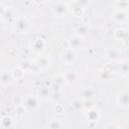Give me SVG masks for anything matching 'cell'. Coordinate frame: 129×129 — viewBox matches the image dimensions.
Masks as SVG:
<instances>
[{"label":"cell","instance_id":"obj_10","mask_svg":"<svg viewBox=\"0 0 129 129\" xmlns=\"http://www.w3.org/2000/svg\"><path fill=\"white\" fill-rule=\"evenodd\" d=\"M114 20L117 23H124L127 20V13L124 10H117L114 13Z\"/></svg>","mask_w":129,"mask_h":129},{"label":"cell","instance_id":"obj_7","mask_svg":"<svg viewBox=\"0 0 129 129\" xmlns=\"http://www.w3.org/2000/svg\"><path fill=\"white\" fill-rule=\"evenodd\" d=\"M13 80V77H12V74L10 72H6V71H3L0 73V84L2 86H7L9 85Z\"/></svg>","mask_w":129,"mask_h":129},{"label":"cell","instance_id":"obj_19","mask_svg":"<svg viewBox=\"0 0 129 129\" xmlns=\"http://www.w3.org/2000/svg\"><path fill=\"white\" fill-rule=\"evenodd\" d=\"M11 74H12V77L13 78H15V79H21L23 77V75H24V72L20 68H18V69L13 70L11 72Z\"/></svg>","mask_w":129,"mask_h":129},{"label":"cell","instance_id":"obj_3","mask_svg":"<svg viewBox=\"0 0 129 129\" xmlns=\"http://www.w3.org/2000/svg\"><path fill=\"white\" fill-rule=\"evenodd\" d=\"M61 59L63 62H66L67 64H73L75 63V61L77 60V53L75 51V49L72 48H66L61 54Z\"/></svg>","mask_w":129,"mask_h":129},{"label":"cell","instance_id":"obj_13","mask_svg":"<svg viewBox=\"0 0 129 129\" xmlns=\"http://www.w3.org/2000/svg\"><path fill=\"white\" fill-rule=\"evenodd\" d=\"M89 33V26L86 24H81L76 28V34L80 37H85Z\"/></svg>","mask_w":129,"mask_h":129},{"label":"cell","instance_id":"obj_12","mask_svg":"<svg viewBox=\"0 0 129 129\" xmlns=\"http://www.w3.org/2000/svg\"><path fill=\"white\" fill-rule=\"evenodd\" d=\"M6 22H12V21H14L16 18H15V16H14V11L11 9V8H8V9H5V11H4V13L2 14V16H1Z\"/></svg>","mask_w":129,"mask_h":129},{"label":"cell","instance_id":"obj_21","mask_svg":"<svg viewBox=\"0 0 129 129\" xmlns=\"http://www.w3.org/2000/svg\"><path fill=\"white\" fill-rule=\"evenodd\" d=\"M30 67H31V61H28V60H24V61H21L19 68L23 71V72H28L30 70Z\"/></svg>","mask_w":129,"mask_h":129},{"label":"cell","instance_id":"obj_1","mask_svg":"<svg viewBox=\"0 0 129 129\" xmlns=\"http://www.w3.org/2000/svg\"><path fill=\"white\" fill-rule=\"evenodd\" d=\"M30 29V22L25 17H19L13 22V30L19 34L27 33Z\"/></svg>","mask_w":129,"mask_h":129},{"label":"cell","instance_id":"obj_26","mask_svg":"<svg viewBox=\"0 0 129 129\" xmlns=\"http://www.w3.org/2000/svg\"><path fill=\"white\" fill-rule=\"evenodd\" d=\"M77 3H78L79 6L84 8V7H86L90 3V0H77Z\"/></svg>","mask_w":129,"mask_h":129},{"label":"cell","instance_id":"obj_24","mask_svg":"<svg viewBox=\"0 0 129 129\" xmlns=\"http://www.w3.org/2000/svg\"><path fill=\"white\" fill-rule=\"evenodd\" d=\"M71 106H72L75 110H80V109H82V108H83L82 102H81L80 100H75V101H73V102H72V104H71Z\"/></svg>","mask_w":129,"mask_h":129},{"label":"cell","instance_id":"obj_14","mask_svg":"<svg viewBox=\"0 0 129 129\" xmlns=\"http://www.w3.org/2000/svg\"><path fill=\"white\" fill-rule=\"evenodd\" d=\"M114 36L116 39L124 41L127 39V30L124 28H117L114 32Z\"/></svg>","mask_w":129,"mask_h":129},{"label":"cell","instance_id":"obj_16","mask_svg":"<svg viewBox=\"0 0 129 129\" xmlns=\"http://www.w3.org/2000/svg\"><path fill=\"white\" fill-rule=\"evenodd\" d=\"M38 96L39 98L45 100V99H48L49 98V90L47 87H42L38 90Z\"/></svg>","mask_w":129,"mask_h":129},{"label":"cell","instance_id":"obj_11","mask_svg":"<svg viewBox=\"0 0 129 129\" xmlns=\"http://www.w3.org/2000/svg\"><path fill=\"white\" fill-rule=\"evenodd\" d=\"M106 56L112 60H118L121 57V51L116 48H110L106 52Z\"/></svg>","mask_w":129,"mask_h":129},{"label":"cell","instance_id":"obj_22","mask_svg":"<svg viewBox=\"0 0 129 129\" xmlns=\"http://www.w3.org/2000/svg\"><path fill=\"white\" fill-rule=\"evenodd\" d=\"M49 128H61L63 125L60 123V121L59 120H52V121H50V123L47 125Z\"/></svg>","mask_w":129,"mask_h":129},{"label":"cell","instance_id":"obj_31","mask_svg":"<svg viewBox=\"0 0 129 129\" xmlns=\"http://www.w3.org/2000/svg\"><path fill=\"white\" fill-rule=\"evenodd\" d=\"M34 2H36V3H41V2H43V0H34Z\"/></svg>","mask_w":129,"mask_h":129},{"label":"cell","instance_id":"obj_30","mask_svg":"<svg viewBox=\"0 0 129 129\" xmlns=\"http://www.w3.org/2000/svg\"><path fill=\"white\" fill-rule=\"evenodd\" d=\"M5 9H6V8H4V6L0 4V16H2V14H3L4 11H5Z\"/></svg>","mask_w":129,"mask_h":129},{"label":"cell","instance_id":"obj_8","mask_svg":"<svg viewBox=\"0 0 129 129\" xmlns=\"http://www.w3.org/2000/svg\"><path fill=\"white\" fill-rule=\"evenodd\" d=\"M44 46H45L44 40L42 38H36L32 43V50L35 53H39V52H41L43 50Z\"/></svg>","mask_w":129,"mask_h":129},{"label":"cell","instance_id":"obj_28","mask_svg":"<svg viewBox=\"0 0 129 129\" xmlns=\"http://www.w3.org/2000/svg\"><path fill=\"white\" fill-rule=\"evenodd\" d=\"M22 98H20V97H16V98H14L13 99V103L14 104H16V105H21L22 104Z\"/></svg>","mask_w":129,"mask_h":129},{"label":"cell","instance_id":"obj_9","mask_svg":"<svg viewBox=\"0 0 129 129\" xmlns=\"http://www.w3.org/2000/svg\"><path fill=\"white\" fill-rule=\"evenodd\" d=\"M36 66L40 69V70H43V69H46L48 66H49V58L47 55H41L39 56L36 61H35Z\"/></svg>","mask_w":129,"mask_h":129},{"label":"cell","instance_id":"obj_29","mask_svg":"<svg viewBox=\"0 0 129 129\" xmlns=\"http://www.w3.org/2000/svg\"><path fill=\"white\" fill-rule=\"evenodd\" d=\"M84 97L90 98V97H91V90H86L85 93H84Z\"/></svg>","mask_w":129,"mask_h":129},{"label":"cell","instance_id":"obj_2","mask_svg":"<svg viewBox=\"0 0 129 129\" xmlns=\"http://www.w3.org/2000/svg\"><path fill=\"white\" fill-rule=\"evenodd\" d=\"M21 105L23 106V108L26 111H32V110H34V109L37 108V106H38V100L34 96H27V97H25L22 100V104Z\"/></svg>","mask_w":129,"mask_h":129},{"label":"cell","instance_id":"obj_6","mask_svg":"<svg viewBox=\"0 0 129 129\" xmlns=\"http://www.w3.org/2000/svg\"><path fill=\"white\" fill-rule=\"evenodd\" d=\"M68 42H69V47L72 48V49H77V48H79V47H81L83 45V39H82V37L78 36L77 34L74 35V36H72L68 40Z\"/></svg>","mask_w":129,"mask_h":129},{"label":"cell","instance_id":"obj_18","mask_svg":"<svg viewBox=\"0 0 129 129\" xmlns=\"http://www.w3.org/2000/svg\"><path fill=\"white\" fill-rule=\"evenodd\" d=\"M88 119L90 121H93V122L97 121L99 119V113H98V111H96V110H90L89 111V114H88Z\"/></svg>","mask_w":129,"mask_h":129},{"label":"cell","instance_id":"obj_20","mask_svg":"<svg viewBox=\"0 0 129 129\" xmlns=\"http://www.w3.org/2000/svg\"><path fill=\"white\" fill-rule=\"evenodd\" d=\"M1 123H2V126L5 127V128H7V127H11V125H12V119H11V117L5 116V117L2 118Z\"/></svg>","mask_w":129,"mask_h":129},{"label":"cell","instance_id":"obj_17","mask_svg":"<svg viewBox=\"0 0 129 129\" xmlns=\"http://www.w3.org/2000/svg\"><path fill=\"white\" fill-rule=\"evenodd\" d=\"M119 72L121 74V76L123 77H127L128 76V72H129V64L127 61H124L121 63L120 68H119Z\"/></svg>","mask_w":129,"mask_h":129},{"label":"cell","instance_id":"obj_4","mask_svg":"<svg viewBox=\"0 0 129 129\" xmlns=\"http://www.w3.org/2000/svg\"><path fill=\"white\" fill-rule=\"evenodd\" d=\"M52 12L56 17H63L69 12V6L66 3H56L52 7Z\"/></svg>","mask_w":129,"mask_h":129},{"label":"cell","instance_id":"obj_23","mask_svg":"<svg viewBox=\"0 0 129 129\" xmlns=\"http://www.w3.org/2000/svg\"><path fill=\"white\" fill-rule=\"evenodd\" d=\"M83 13H84V10H83V7H81V6H77L76 8H74V10H73V14L76 16V17H81L82 15H83Z\"/></svg>","mask_w":129,"mask_h":129},{"label":"cell","instance_id":"obj_5","mask_svg":"<svg viewBox=\"0 0 129 129\" xmlns=\"http://www.w3.org/2000/svg\"><path fill=\"white\" fill-rule=\"evenodd\" d=\"M117 103L123 108H127L129 105V93L127 91H122L117 97Z\"/></svg>","mask_w":129,"mask_h":129},{"label":"cell","instance_id":"obj_15","mask_svg":"<svg viewBox=\"0 0 129 129\" xmlns=\"http://www.w3.org/2000/svg\"><path fill=\"white\" fill-rule=\"evenodd\" d=\"M63 78H64L66 82H68V83H73V82H75V81L77 80V74H76V72H74V71H68V72H66V74L63 75Z\"/></svg>","mask_w":129,"mask_h":129},{"label":"cell","instance_id":"obj_27","mask_svg":"<svg viewBox=\"0 0 129 129\" xmlns=\"http://www.w3.org/2000/svg\"><path fill=\"white\" fill-rule=\"evenodd\" d=\"M53 110H54L56 113H58V114H60V113H62V112H63V108H62V106H60L59 104H56V105L54 106Z\"/></svg>","mask_w":129,"mask_h":129},{"label":"cell","instance_id":"obj_25","mask_svg":"<svg viewBox=\"0 0 129 129\" xmlns=\"http://www.w3.org/2000/svg\"><path fill=\"white\" fill-rule=\"evenodd\" d=\"M51 100L54 101V102H57L59 100H61V94L59 93V91H55L51 97Z\"/></svg>","mask_w":129,"mask_h":129}]
</instances>
